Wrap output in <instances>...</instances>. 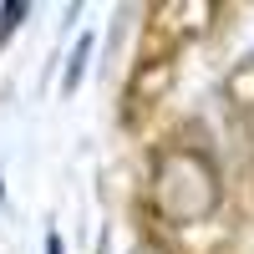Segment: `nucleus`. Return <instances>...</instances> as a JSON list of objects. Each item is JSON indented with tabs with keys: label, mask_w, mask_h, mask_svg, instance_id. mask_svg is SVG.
Here are the masks:
<instances>
[{
	"label": "nucleus",
	"mask_w": 254,
	"mask_h": 254,
	"mask_svg": "<svg viewBox=\"0 0 254 254\" xmlns=\"http://www.w3.org/2000/svg\"><path fill=\"white\" fill-rule=\"evenodd\" d=\"M132 254H163V249H158V244H153V239H142V244H137V249H132Z\"/></svg>",
	"instance_id": "obj_5"
},
{
	"label": "nucleus",
	"mask_w": 254,
	"mask_h": 254,
	"mask_svg": "<svg viewBox=\"0 0 254 254\" xmlns=\"http://www.w3.org/2000/svg\"><path fill=\"white\" fill-rule=\"evenodd\" d=\"M158 208L173 224H203L219 208V173L193 147H178L158 163Z\"/></svg>",
	"instance_id": "obj_1"
},
{
	"label": "nucleus",
	"mask_w": 254,
	"mask_h": 254,
	"mask_svg": "<svg viewBox=\"0 0 254 254\" xmlns=\"http://www.w3.org/2000/svg\"><path fill=\"white\" fill-rule=\"evenodd\" d=\"M46 254H66V244H61L56 229H46Z\"/></svg>",
	"instance_id": "obj_4"
},
{
	"label": "nucleus",
	"mask_w": 254,
	"mask_h": 254,
	"mask_svg": "<svg viewBox=\"0 0 254 254\" xmlns=\"http://www.w3.org/2000/svg\"><path fill=\"white\" fill-rule=\"evenodd\" d=\"M92 61V36H81L76 41V51H71V66H66V76H61V92H76V81H81V66Z\"/></svg>",
	"instance_id": "obj_2"
},
{
	"label": "nucleus",
	"mask_w": 254,
	"mask_h": 254,
	"mask_svg": "<svg viewBox=\"0 0 254 254\" xmlns=\"http://www.w3.org/2000/svg\"><path fill=\"white\" fill-rule=\"evenodd\" d=\"M26 10H31L26 0H10V5H0V46L15 36V26H20V15H26Z\"/></svg>",
	"instance_id": "obj_3"
}]
</instances>
